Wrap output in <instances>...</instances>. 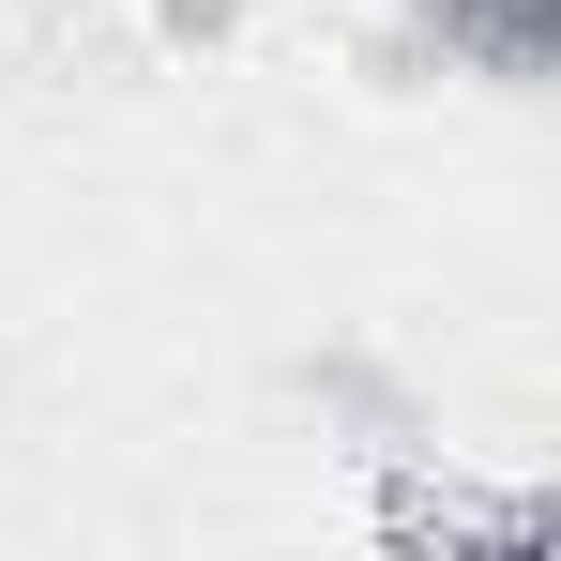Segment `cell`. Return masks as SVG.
I'll return each instance as SVG.
<instances>
[{
	"instance_id": "cell-1",
	"label": "cell",
	"mask_w": 561,
	"mask_h": 561,
	"mask_svg": "<svg viewBox=\"0 0 561 561\" xmlns=\"http://www.w3.org/2000/svg\"><path fill=\"white\" fill-rule=\"evenodd\" d=\"M410 31L440 61H470V77H501V92H531L561 61V0H410Z\"/></svg>"
},
{
	"instance_id": "cell-2",
	"label": "cell",
	"mask_w": 561,
	"mask_h": 561,
	"mask_svg": "<svg viewBox=\"0 0 561 561\" xmlns=\"http://www.w3.org/2000/svg\"><path fill=\"white\" fill-rule=\"evenodd\" d=\"M394 547H547V501H470V485H394L379 501Z\"/></svg>"
}]
</instances>
